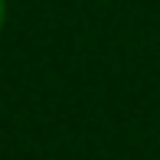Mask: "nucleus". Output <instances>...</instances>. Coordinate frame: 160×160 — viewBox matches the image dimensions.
Segmentation results:
<instances>
[{
	"mask_svg": "<svg viewBox=\"0 0 160 160\" xmlns=\"http://www.w3.org/2000/svg\"><path fill=\"white\" fill-rule=\"evenodd\" d=\"M3 13H7V7H3V0H0V26H3Z\"/></svg>",
	"mask_w": 160,
	"mask_h": 160,
	"instance_id": "f257e3e1",
	"label": "nucleus"
}]
</instances>
